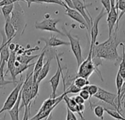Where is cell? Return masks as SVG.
<instances>
[{
    "instance_id": "21",
    "label": "cell",
    "mask_w": 125,
    "mask_h": 120,
    "mask_svg": "<svg viewBox=\"0 0 125 120\" xmlns=\"http://www.w3.org/2000/svg\"><path fill=\"white\" fill-rule=\"evenodd\" d=\"M34 65H35V63L29 64V65H23V64L20 63L18 61L16 60L15 62V72H14V74H15V78H16V76L18 75L21 74L23 71L26 70L27 69L30 68L31 67H32Z\"/></svg>"
},
{
    "instance_id": "7",
    "label": "cell",
    "mask_w": 125,
    "mask_h": 120,
    "mask_svg": "<svg viewBox=\"0 0 125 120\" xmlns=\"http://www.w3.org/2000/svg\"><path fill=\"white\" fill-rule=\"evenodd\" d=\"M60 21L59 19L56 18H45L43 21L40 22H35L34 27L37 29H40L42 31H48L58 33L62 36H65L64 32L59 31L56 28V24Z\"/></svg>"
},
{
    "instance_id": "2",
    "label": "cell",
    "mask_w": 125,
    "mask_h": 120,
    "mask_svg": "<svg viewBox=\"0 0 125 120\" xmlns=\"http://www.w3.org/2000/svg\"><path fill=\"white\" fill-rule=\"evenodd\" d=\"M10 21L15 30V37L19 38L24 33L26 28V23L24 11L18 2L15 3L14 9L10 15Z\"/></svg>"
},
{
    "instance_id": "9",
    "label": "cell",
    "mask_w": 125,
    "mask_h": 120,
    "mask_svg": "<svg viewBox=\"0 0 125 120\" xmlns=\"http://www.w3.org/2000/svg\"><path fill=\"white\" fill-rule=\"evenodd\" d=\"M55 56H56V59L57 62L58 67H57L56 73L49 80V83L51 84V89H52V93L51 95V97H52V98H56V92H57V89H58L59 81H60V78H61L62 73V66L60 64V61H59L58 54L56 53Z\"/></svg>"
},
{
    "instance_id": "8",
    "label": "cell",
    "mask_w": 125,
    "mask_h": 120,
    "mask_svg": "<svg viewBox=\"0 0 125 120\" xmlns=\"http://www.w3.org/2000/svg\"><path fill=\"white\" fill-rule=\"evenodd\" d=\"M97 99L109 104L112 107H114L117 111V104L116 103V101H117V95L114 94L111 92H109L100 87L98 88L97 92L94 95Z\"/></svg>"
},
{
    "instance_id": "28",
    "label": "cell",
    "mask_w": 125,
    "mask_h": 120,
    "mask_svg": "<svg viewBox=\"0 0 125 120\" xmlns=\"http://www.w3.org/2000/svg\"><path fill=\"white\" fill-rule=\"evenodd\" d=\"M14 7H15V3L5 5V6L1 7V12H2V14L4 17V19L8 18L9 16H10V15H11V13L14 9Z\"/></svg>"
},
{
    "instance_id": "6",
    "label": "cell",
    "mask_w": 125,
    "mask_h": 120,
    "mask_svg": "<svg viewBox=\"0 0 125 120\" xmlns=\"http://www.w3.org/2000/svg\"><path fill=\"white\" fill-rule=\"evenodd\" d=\"M92 49L90 48L86 59L83 60V62L78 67L77 76L83 77L85 78L89 79V78L92 76V74L94 72H96L95 67L92 62Z\"/></svg>"
},
{
    "instance_id": "40",
    "label": "cell",
    "mask_w": 125,
    "mask_h": 120,
    "mask_svg": "<svg viewBox=\"0 0 125 120\" xmlns=\"http://www.w3.org/2000/svg\"><path fill=\"white\" fill-rule=\"evenodd\" d=\"M64 3L70 8H73L74 9V5H73V0H64Z\"/></svg>"
},
{
    "instance_id": "29",
    "label": "cell",
    "mask_w": 125,
    "mask_h": 120,
    "mask_svg": "<svg viewBox=\"0 0 125 120\" xmlns=\"http://www.w3.org/2000/svg\"><path fill=\"white\" fill-rule=\"evenodd\" d=\"M94 114L95 116L101 120H104V113H105V108L102 106H95L93 109Z\"/></svg>"
},
{
    "instance_id": "23",
    "label": "cell",
    "mask_w": 125,
    "mask_h": 120,
    "mask_svg": "<svg viewBox=\"0 0 125 120\" xmlns=\"http://www.w3.org/2000/svg\"><path fill=\"white\" fill-rule=\"evenodd\" d=\"M5 65H6V62H4V61L0 62V88L6 86L7 84H17V82H15V81H6L4 79V69Z\"/></svg>"
},
{
    "instance_id": "37",
    "label": "cell",
    "mask_w": 125,
    "mask_h": 120,
    "mask_svg": "<svg viewBox=\"0 0 125 120\" xmlns=\"http://www.w3.org/2000/svg\"><path fill=\"white\" fill-rule=\"evenodd\" d=\"M30 108L31 106H26L24 108V114L22 120H29V115H30Z\"/></svg>"
},
{
    "instance_id": "34",
    "label": "cell",
    "mask_w": 125,
    "mask_h": 120,
    "mask_svg": "<svg viewBox=\"0 0 125 120\" xmlns=\"http://www.w3.org/2000/svg\"><path fill=\"white\" fill-rule=\"evenodd\" d=\"M101 3L104 7V9L105 10L106 12L108 13L111 10V0H101Z\"/></svg>"
},
{
    "instance_id": "43",
    "label": "cell",
    "mask_w": 125,
    "mask_h": 120,
    "mask_svg": "<svg viewBox=\"0 0 125 120\" xmlns=\"http://www.w3.org/2000/svg\"><path fill=\"white\" fill-rule=\"evenodd\" d=\"M2 47H3V43H1V46H0V54H1V51Z\"/></svg>"
},
{
    "instance_id": "1",
    "label": "cell",
    "mask_w": 125,
    "mask_h": 120,
    "mask_svg": "<svg viewBox=\"0 0 125 120\" xmlns=\"http://www.w3.org/2000/svg\"><path fill=\"white\" fill-rule=\"evenodd\" d=\"M116 31H114L113 34L109 36L108 39L103 43L96 44L92 48V57H98L112 62H117L121 59L118 51L117 47L120 44L116 40Z\"/></svg>"
},
{
    "instance_id": "5",
    "label": "cell",
    "mask_w": 125,
    "mask_h": 120,
    "mask_svg": "<svg viewBox=\"0 0 125 120\" xmlns=\"http://www.w3.org/2000/svg\"><path fill=\"white\" fill-rule=\"evenodd\" d=\"M23 81H24V80H23V76H21V78H20L19 81L17 82L15 87L10 92V94L8 95V97L6 99V100H5L4 105H3L2 108L0 109V114L1 113L4 112V111H9L10 109H11L14 106V105L15 104V103L18 100V98L19 94L21 92V90Z\"/></svg>"
},
{
    "instance_id": "30",
    "label": "cell",
    "mask_w": 125,
    "mask_h": 120,
    "mask_svg": "<svg viewBox=\"0 0 125 120\" xmlns=\"http://www.w3.org/2000/svg\"><path fill=\"white\" fill-rule=\"evenodd\" d=\"M98 87L97 86H96V85H94V84H89V85H86V86H85L83 88H82V89H86L88 92H89V95H90V96H91V98L92 97H93L97 92V91H98Z\"/></svg>"
},
{
    "instance_id": "10",
    "label": "cell",
    "mask_w": 125,
    "mask_h": 120,
    "mask_svg": "<svg viewBox=\"0 0 125 120\" xmlns=\"http://www.w3.org/2000/svg\"><path fill=\"white\" fill-rule=\"evenodd\" d=\"M106 11L103 8L101 10L100 12L98 14V15L94 18V21L92 22V25L91 27V30H90V35H91V45H90V48L92 49L94 45H95L96 42H97V37L98 36V33H99V22L101 20V18H103V17L106 14Z\"/></svg>"
},
{
    "instance_id": "25",
    "label": "cell",
    "mask_w": 125,
    "mask_h": 120,
    "mask_svg": "<svg viewBox=\"0 0 125 120\" xmlns=\"http://www.w3.org/2000/svg\"><path fill=\"white\" fill-rule=\"evenodd\" d=\"M119 45L122 46V62L119 65V69L118 72L119 73L120 76L125 79V47L122 43H120Z\"/></svg>"
},
{
    "instance_id": "39",
    "label": "cell",
    "mask_w": 125,
    "mask_h": 120,
    "mask_svg": "<svg viewBox=\"0 0 125 120\" xmlns=\"http://www.w3.org/2000/svg\"><path fill=\"white\" fill-rule=\"evenodd\" d=\"M73 98H74L75 103H76L78 105H82V104H84V103H85V101H86V100H85L84 99H83L80 95H77V96H75V97H73Z\"/></svg>"
},
{
    "instance_id": "44",
    "label": "cell",
    "mask_w": 125,
    "mask_h": 120,
    "mask_svg": "<svg viewBox=\"0 0 125 120\" xmlns=\"http://www.w3.org/2000/svg\"><path fill=\"white\" fill-rule=\"evenodd\" d=\"M118 1H119V0H116V5H117V3H118Z\"/></svg>"
},
{
    "instance_id": "32",
    "label": "cell",
    "mask_w": 125,
    "mask_h": 120,
    "mask_svg": "<svg viewBox=\"0 0 125 120\" xmlns=\"http://www.w3.org/2000/svg\"><path fill=\"white\" fill-rule=\"evenodd\" d=\"M81 91V89H79L78 87H77L73 83L71 84V85L67 88L66 89L64 92L67 95L70 94V93H72V94H77V93H79V92Z\"/></svg>"
},
{
    "instance_id": "45",
    "label": "cell",
    "mask_w": 125,
    "mask_h": 120,
    "mask_svg": "<svg viewBox=\"0 0 125 120\" xmlns=\"http://www.w3.org/2000/svg\"><path fill=\"white\" fill-rule=\"evenodd\" d=\"M83 1H84V0H83Z\"/></svg>"
},
{
    "instance_id": "33",
    "label": "cell",
    "mask_w": 125,
    "mask_h": 120,
    "mask_svg": "<svg viewBox=\"0 0 125 120\" xmlns=\"http://www.w3.org/2000/svg\"><path fill=\"white\" fill-rule=\"evenodd\" d=\"M79 95L83 99H84L85 100H90V99H91V96H90L89 92L86 89H81V91L79 92Z\"/></svg>"
},
{
    "instance_id": "42",
    "label": "cell",
    "mask_w": 125,
    "mask_h": 120,
    "mask_svg": "<svg viewBox=\"0 0 125 120\" xmlns=\"http://www.w3.org/2000/svg\"><path fill=\"white\" fill-rule=\"evenodd\" d=\"M52 120V117H51V115L47 118V120Z\"/></svg>"
},
{
    "instance_id": "26",
    "label": "cell",
    "mask_w": 125,
    "mask_h": 120,
    "mask_svg": "<svg viewBox=\"0 0 125 120\" xmlns=\"http://www.w3.org/2000/svg\"><path fill=\"white\" fill-rule=\"evenodd\" d=\"M73 84L81 89L82 88H83L85 86L90 84L89 79L85 78L83 77H80V76H76V78H75V80L73 81Z\"/></svg>"
},
{
    "instance_id": "19",
    "label": "cell",
    "mask_w": 125,
    "mask_h": 120,
    "mask_svg": "<svg viewBox=\"0 0 125 120\" xmlns=\"http://www.w3.org/2000/svg\"><path fill=\"white\" fill-rule=\"evenodd\" d=\"M4 34L7 37V40L14 39L15 34V30L10 21V16L5 18V25H4Z\"/></svg>"
},
{
    "instance_id": "3",
    "label": "cell",
    "mask_w": 125,
    "mask_h": 120,
    "mask_svg": "<svg viewBox=\"0 0 125 120\" xmlns=\"http://www.w3.org/2000/svg\"><path fill=\"white\" fill-rule=\"evenodd\" d=\"M33 85V70L31 73L26 74V77L23 81L21 88V102L22 105L20 106V110L25 108L26 106H31V92Z\"/></svg>"
},
{
    "instance_id": "35",
    "label": "cell",
    "mask_w": 125,
    "mask_h": 120,
    "mask_svg": "<svg viewBox=\"0 0 125 120\" xmlns=\"http://www.w3.org/2000/svg\"><path fill=\"white\" fill-rule=\"evenodd\" d=\"M66 120H78L74 112L70 111L68 108H67V117Z\"/></svg>"
},
{
    "instance_id": "41",
    "label": "cell",
    "mask_w": 125,
    "mask_h": 120,
    "mask_svg": "<svg viewBox=\"0 0 125 120\" xmlns=\"http://www.w3.org/2000/svg\"><path fill=\"white\" fill-rule=\"evenodd\" d=\"M8 47H9V49L10 51H16L15 48H16V44L13 43H10L9 45H8Z\"/></svg>"
},
{
    "instance_id": "38",
    "label": "cell",
    "mask_w": 125,
    "mask_h": 120,
    "mask_svg": "<svg viewBox=\"0 0 125 120\" xmlns=\"http://www.w3.org/2000/svg\"><path fill=\"white\" fill-rule=\"evenodd\" d=\"M125 80L123 82L122 87V89H121V95H120V99H121V102L122 104H125Z\"/></svg>"
},
{
    "instance_id": "20",
    "label": "cell",
    "mask_w": 125,
    "mask_h": 120,
    "mask_svg": "<svg viewBox=\"0 0 125 120\" xmlns=\"http://www.w3.org/2000/svg\"><path fill=\"white\" fill-rule=\"evenodd\" d=\"M21 90L19 94L18 98L14 106L10 109L8 111L11 120H19V111H20V106H21Z\"/></svg>"
},
{
    "instance_id": "14",
    "label": "cell",
    "mask_w": 125,
    "mask_h": 120,
    "mask_svg": "<svg viewBox=\"0 0 125 120\" xmlns=\"http://www.w3.org/2000/svg\"><path fill=\"white\" fill-rule=\"evenodd\" d=\"M40 40H42L45 42V45L44 46L45 48H49V47H58L61 45H70V42H66L64 40H62L59 38H57L55 35H51V37L49 39H45L41 38Z\"/></svg>"
},
{
    "instance_id": "17",
    "label": "cell",
    "mask_w": 125,
    "mask_h": 120,
    "mask_svg": "<svg viewBox=\"0 0 125 120\" xmlns=\"http://www.w3.org/2000/svg\"><path fill=\"white\" fill-rule=\"evenodd\" d=\"M53 57V54L52 53H50V56H48V60L46 61V62L43 65L42 69L40 70L39 74H38V76H37V84H40V82L45 79L46 78V76H48L49 71H50V65H51V60L52 59V58Z\"/></svg>"
},
{
    "instance_id": "36",
    "label": "cell",
    "mask_w": 125,
    "mask_h": 120,
    "mask_svg": "<svg viewBox=\"0 0 125 120\" xmlns=\"http://www.w3.org/2000/svg\"><path fill=\"white\" fill-rule=\"evenodd\" d=\"M18 1H23V0H1L0 1V7H2L5 5L10 4L18 2Z\"/></svg>"
},
{
    "instance_id": "18",
    "label": "cell",
    "mask_w": 125,
    "mask_h": 120,
    "mask_svg": "<svg viewBox=\"0 0 125 120\" xmlns=\"http://www.w3.org/2000/svg\"><path fill=\"white\" fill-rule=\"evenodd\" d=\"M45 55V49L42 48V52L39 56V58L37 61V62L34 65V68L33 70V81H37V78L38 76V74L40 71V70L42 69V66H43V60H44V57Z\"/></svg>"
},
{
    "instance_id": "24",
    "label": "cell",
    "mask_w": 125,
    "mask_h": 120,
    "mask_svg": "<svg viewBox=\"0 0 125 120\" xmlns=\"http://www.w3.org/2000/svg\"><path fill=\"white\" fill-rule=\"evenodd\" d=\"M40 55H35V56H31V55H17L16 56V60L18 61L20 63L23 65H29L31 61L33 59L39 57Z\"/></svg>"
},
{
    "instance_id": "31",
    "label": "cell",
    "mask_w": 125,
    "mask_h": 120,
    "mask_svg": "<svg viewBox=\"0 0 125 120\" xmlns=\"http://www.w3.org/2000/svg\"><path fill=\"white\" fill-rule=\"evenodd\" d=\"M37 3H47V4H56L62 7H65L67 4L62 0H37Z\"/></svg>"
},
{
    "instance_id": "12",
    "label": "cell",
    "mask_w": 125,
    "mask_h": 120,
    "mask_svg": "<svg viewBox=\"0 0 125 120\" xmlns=\"http://www.w3.org/2000/svg\"><path fill=\"white\" fill-rule=\"evenodd\" d=\"M64 8L66 10V11H65V15H66L69 16L73 20L78 22L81 25H82L84 28H86L90 32V30H89V27L88 26V23H86V21L84 19V18L83 17V15L78 10H76L75 9H73V8H70L67 5H66L64 7Z\"/></svg>"
},
{
    "instance_id": "15",
    "label": "cell",
    "mask_w": 125,
    "mask_h": 120,
    "mask_svg": "<svg viewBox=\"0 0 125 120\" xmlns=\"http://www.w3.org/2000/svg\"><path fill=\"white\" fill-rule=\"evenodd\" d=\"M63 100L65 102L66 105H67V108H68L70 111H72L74 113H77L81 120H85L84 117H83V113L80 111V109H79V107H78V105L75 103L73 97V98H69L67 96V95H65L64 96V98H63Z\"/></svg>"
},
{
    "instance_id": "13",
    "label": "cell",
    "mask_w": 125,
    "mask_h": 120,
    "mask_svg": "<svg viewBox=\"0 0 125 120\" xmlns=\"http://www.w3.org/2000/svg\"><path fill=\"white\" fill-rule=\"evenodd\" d=\"M73 5H74V9L78 10L83 15V17L86 20V23H88V26L89 27V30H91V27H92L93 21L89 16H88L89 12L86 9V5L84 4V2H83L81 0H73Z\"/></svg>"
},
{
    "instance_id": "27",
    "label": "cell",
    "mask_w": 125,
    "mask_h": 120,
    "mask_svg": "<svg viewBox=\"0 0 125 120\" xmlns=\"http://www.w3.org/2000/svg\"><path fill=\"white\" fill-rule=\"evenodd\" d=\"M105 111L109 114L111 117L116 119L117 120H125V117L122 114L119 113L118 111H116V109L115 110H111V109H105Z\"/></svg>"
},
{
    "instance_id": "22",
    "label": "cell",
    "mask_w": 125,
    "mask_h": 120,
    "mask_svg": "<svg viewBox=\"0 0 125 120\" xmlns=\"http://www.w3.org/2000/svg\"><path fill=\"white\" fill-rule=\"evenodd\" d=\"M116 8L117 12H119L118 20H117V22H116V29H115V31L117 32L118 27H119V22L120 19L122 18V17L125 15V0H119Z\"/></svg>"
},
{
    "instance_id": "4",
    "label": "cell",
    "mask_w": 125,
    "mask_h": 120,
    "mask_svg": "<svg viewBox=\"0 0 125 120\" xmlns=\"http://www.w3.org/2000/svg\"><path fill=\"white\" fill-rule=\"evenodd\" d=\"M62 28L64 34L69 39L70 45L71 46L72 51H73V54H74V56H75V57L76 59L78 67H79V65L84 60L83 58V56H82V50H81V44H80L79 38L78 37L73 36L72 34H71V32L67 31L64 26H62Z\"/></svg>"
},
{
    "instance_id": "11",
    "label": "cell",
    "mask_w": 125,
    "mask_h": 120,
    "mask_svg": "<svg viewBox=\"0 0 125 120\" xmlns=\"http://www.w3.org/2000/svg\"><path fill=\"white\" fill-rule=\"evenodd\" d=\"M111 7L110 12L108 13V18H107V22H108V36H111L114 29V26L116 24L119 12L116 10V0H111Z\"/></svg>"
},
{
    "instance_id": "16",
    "label": "cell",
    "mask_w": 125,
    "mask_h": 120,
    "mask_svg": "<svg viewBox=\"0 0 125 120\" xmlns=\"http://www.w3.org/2000/svg\"><path fill=\"white\" fill-rule=\"evenodd\" d=\"M16 51H10V56L8 58V60L7 62V70L5 73V75L7 76V73L10 72V74H11V76H12V81H15V82H18L16 81V78L15 76V74H14V72H15V62L16 61Z\"/></svg>"
}]
</instances>
